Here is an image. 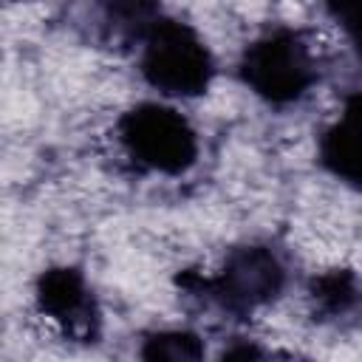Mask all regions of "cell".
Instances as JSON below:
<instances>
[{"mask_svg": "<svg viewBox=\"0 0 362 362\" xmlns=\"http://www.w3.org/2000/svg\"><path fill=\"white\" fill-rule=\"evenodd\" d=\"M139 71L158 93L192 99L209 88L215 59L198 28L158 14L139 40Z\"/></svg>", "mask_w": 362, "mask_h": 362, "instance_id": "1", "label": "cell"}, {"mask_svg": "<svg viewBox=\"0 0 362 362\" xmlns=\"http://www.w3.org/2000/svg\"><path fill=\"white\" fill-rule=\"evenodd\" d=\"M240 76L260 99L288 105L303 99L317 82V57L300 31L272 28L246 45Z\"/></svg>", "mask_w": 362, "mask_h": 362, "instance_id": "2", "label": "cell"}, {"mask_svg": "<svg viewBox=\"0 0 362 362\" xmlns=\"http://www.w3.org/2000/svg\"><path fill=\"white\" fill-rule=\"evenodd\" d=\"M116 133L124 153L150 173L181 175L198 158V136L189 119L161 102H144L122 113Z\"/></svg>", "mask_w": 362, "mask_h": 362, "instance_id": "3", "label": "cell"}, {"mask_svg": "<svg viewBox=\"0 0 362 362\" xmlns=\"http://www.w3.org/2000/svg\"><path fill=\"white\" fill-rule=\"evenodd\" d=\"M212 297L235 314L272 303L286 286V269L269 246H240L226 255L215 280H204Z\"/></svg>", "mask_w": 362, "mask_h": 362, "instance_id": "4", "label": "cell"}, {"mask_svg": "<svg viewBox=\"0 0 362 362\" xmlns=\"http://www.w3.org/2000/svg\"><path fill=\"white\" fill-rule=\"evenodd\" d=\"M37 308L71 339H93L99 334V308L85 277L74 266H54L37 280Z\"/></svg>", "mask_w": 362, "mask_h": 362, "instance_id": "5", "label": "cell"}, {"mask_svg": "<svg viewBox=\"0 0 362 362\" xmlns=\"http://www.w3.org/2000/svg\"><path fill=\"white\" fill-rule=\"evenodd\" d=\"M320 161L348 184L359 178V105L356 99L345 107L339 122H334L320 139Z\"/></svg>", "mask_w": 362, "mask_h": 362, "instance_id": "6", "label": "cell"}, {"mask_svg": "<svg viewBox=\"0 0 362 362\" xmlns=\"http://www.w3.org/2000/svg\"><path fill=\"white\" fill-rule=\"evenodd\" d=\"M141 362H204V339L187 328H164L144 337Z\"/></svg>", "mask_w": 362, "mask_h": 362, "instance_id": "7", "label": "cell"}, {"mask_svg": "<svg viewBox=\"0 0 362 362\" xmlns=\"http://www.w3.org/2000/svg\"><path fill=\"white\" fill-rule=\"evenodd\" d=\"M311 300H314V308H320L328 317L351 314L356 308V300H359L356 274L348 269H334L328 274H320L311 283Z\"/></svg>", "mask_w": 362, "mask_h": 362, "instance_id": "8", "label": "cell"}, {"mask_svg": "<svg viewBox=\"0 0 362 362\" xmlns=\"http://www.w3.org/2000/svg\"><path fill=\"white\" fill-rule=\"evenodd\" d=\"M218 362H274V356H272L263 345H257V342L238 339V342H232V345L221 354Z\"/></svg>", "mask_w": 362, "mask_h": 362, "instance_id": "9", "label": "cell"}]
</instances>
